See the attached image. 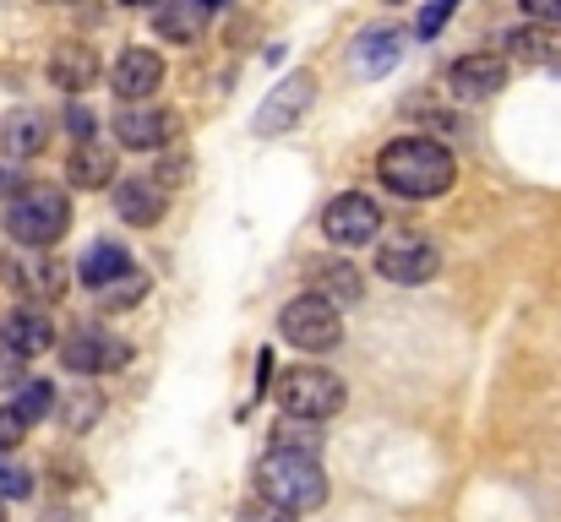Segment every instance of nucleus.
I'll return each instance as SVG.
<instances>
[{
    "mask_svg": "<svg viewBox=\"0 0 561 522\" xmlns=\"http://www.w3.org/2000/svg\"><path fill=\"white\" fill-rule=\"evenodd\" d=\"M110 201H115V218L131 223V229H153L170 207V190L153 179V174H126V179H110Z\"/></svg>",
    "mask_w": 561,
    "mask_h": 522,
    "instance_id": "14",
    "label": "nucleus"
},
{
    "mask_svg": "<svg viewBox=\"0 0 561 522\" xmlns=\"http://www.w3.org/2000/svg\"><path fill=\"white\" fill-rule=\"evenodd\" d=\"M11 414H16V419L33 430L38 419H49V414H55V386H49V381H38V375H33V381H16Z\"/></svg>",
    "mask_w": 561,
    "mask_h": 522,
    "instance_id": "26",
    "label": "nucleus"
},
{
    "mask_svg": "<svg viewBox=\"0 0 561 522\" xmlns=\"http://www.w3.org/2000/svg\"><path fill=\"white\" fill-rule=\"evenodd\" d=\"M350 403V386L344 375L322 370V364H289L278 375V414H295V419H333L344 414Z\"/></svg>",
    "mask_w": 561,
    "mask_h": 522,
    "instance_id": "4",
    "label": "nucleus"
},
{
    "mask_svg": "<svg viewBox=\"0 0 561 522\" xmlns=\"http://www.w3.org/2000/svg\"><path fill=\"white\" fill-rule=\"evenodd\" d=\"M44 142H49V131H44V115H38V109H11V115L0 120V153H5L11 164L38 159Z\"/></svg>",
    "mask_w": 561,
    "mask_h": 522,
    "instance_id": "18",
    "label": "nucleus"
},
{
    "mask_svg": "<svg viewBox=\"0 0 561 522\" xmlns=\"http://www.w3.org/2000/svg\"><path fill=\"white\" fill-rule=\"evenodd\" d=\"M126 267H137V262H131V251H126L121 240H93V245L82 251V262H77V278H82L88 289H99V283L121 278Z\"/></svg>",
    "mask_w": 561,
    "mask_h": 522,
    "instance_id": "21",
    "label": "nucleus"
},
{
    "mask_svg": "<svg viewBox=\"0 0 561 522\" xmlns=\"http://www.w3.org/2000/svg\"><path fill=\"white\" fill-rule=\"evenodd\" d=\"M71 229V196L60 185H16L5 196V234L27 251H49Z\"/></svg>",
    "mask_w": 561,
    "mask_h": 522,
    "instance_id": "3",
    "label": "nucleus"
},
{
    "mask_svg": "<svg viewBox=\"0 0 561 522\" xmlns=\"http://www.w3.org/2000/svg\"><path fill=\"white\" fill-rule=\"evenodd\" d=\"M376 272L398 289H420L442 272V251L425 234H392V240L376 245Z\"/></svg>",
    "mask_w": 561,
    "mask_h": 522,
    "instance_id": "8",
    "label": "nucleus"
},
{
    "mask_svg": "<svg viewBox=\"0 0 561 522\" xmlns=\"http://www.w3.org/2000/svg\"><path fill=\"white\" fill-rule=\"evenodd\" d=\"M164 77H170V71H164V55L148 49V44H131V49H121L115 66H110V93H115L121 104H148V98H159Z\"/></svg>",
    "mask_w": 561,
    "mask_h": 522,
    "instance_id": "12",
    "label": "nucleus"
},
{
    "mask_svg": "<svg viewBox=\"0 0 561 522\" xmlns=\"http://www.w3.org/2000/svg\"><path fill=\"white\" fill-rule=\"evenodd\" d=\"M376 174H381V185H387L392 196H403V201H436V196L453 190L458 159H453L436 137H398V142L381 148Z\"/></svg>",
    "mask_w": 561,
    "mask_h": 522,
    "instance_id": "1",
    "label": "nucleus"
},
{
    "mask_svg": "<svg viewBox=\"0 0 561 522\" xmlns=\"http://www.w3.org/2000/svg\"><path fill=\"white\" fill-rule=\"evenodd\" d=\"M311 104H317V77H311V71H289V77H278V82L267 88V98H262L251 131H256V137H284V131H295V126L306 120Z\"/></svg>",
    "mask_w": 561,
    "mask_h": 522,
    "instance_id": "7",
    "label": "nucleus"
},
{
    "mask_svg": "<svg viewBox=\"0 0 561 522\" xmlns=\"http://www.w3.org/2000/svg\"><path fill=\"white\" fill-rule=\"evenodd\" d=\"M60 364L71 375H110V370H126L131 364V344H121L104 327H71L66 344H60Z\"/></svg>",
    "mask_w": 561,
    "mask_h": 522,
    "instance_id": "10",
    "label": "nucleus"
},
{
    "mask_svg": "<svg viewBox=\"0 0 561 522\" xmlns=\"http://www.w3.org/2000/svg\"><path fill=\"white\" fill-rule=\"evenodd\" d=\"M115 148L110 142H99V137H88V142H77L71 148V159H66V179H71V190H110V179H115Z\"/></svg>",
    "mask_w": 561,
    "mask_h": 522,
    "instance_id": "17",
    "label": "nucleus"
},
{
    "mask_svg": "<svg viewBox=\"0 0 561 522\" xmlns=\"http://www.w3.org/2000/svg\"><path fill=\"white\" fill-rule=\"evenodd\" d=\"M202 5H207V11H218V5H229V0H202Z\"/></svg>",
    "mask_w": 561,
    "mask_h": 522,
    "instance_id": "36",
    "label": "nucleus"
},
{
    "mask_svg": "<svg viewBox=\"0 0 561 522\" xmlns=\"http://www.w3.org/2000/svg\"><path fill=\"white\" fill-rule=\"evenodd\" d=\"M0 272H5V283L27 300V305H55L60 294H66V283H71V267L60 262V256H49V251H11L5 262H0Z\"/></svg>",
    "mask_w": 561,
    "mask_h": 522,
    "instance_id": "6",
    "label": "nucleus"
},
{
    "mask_svg": "<svg viewBox=\"0 0 561 522\" xmlns=\"http://www.w3.org/2000/svg\"><path fill=\"white\" fill-rule=\"evenodd\" d=\"M557 55V38H551V27L540 22V27H507L502 33V60H529V66H546Z\"/></svg>",
    "mask_w": 561,
    "mask_h": 522,
    "instance_id": "23",
    "label": "nucleus"
},
{
    "mask_svg": "<svg viewBox=\"0 0 561 522\" xmlns=\"http://www.w3.org/2000/svg\"><path fill=\"white\" fill-rule=\"evenodd\" d=\"M234 522H295V512H284V507H267V501H256V507H240V518Z\"/></svg>",
    "mask_w": 561,
    "mask_h": 522,
    "instance_id": "33",
    "label": "nucleus"
},
{
    "mask_svg": "<svg viewBox=\"0 0 561 522\" xmlns=\"http://www.w3.org/2000/svg\"><path fill=\"white\" fill-rule=\"evenodd\" d=\"M529 11V22H546V27H561V0H518Z\"/></svg>",
    "mask_w": 561,
    "mask_h": 522,
    "instance_id": "32",
    "label": "nucleus"
},
{
    "mask_svg": "<svg viewBox=\"0 0 561 522\" xmlns=\"http://www.w3.org/2000/svg\"><path fill=\"white\" fill-rule=\"evenodd\" d=\"M0 348L11 353V359H38V353H49L55 348V322L44 316V311H11L5 322H0Z\"/></svg>",
    "mask_w": 561,
    "mask_h": 522,
    "instance_id": "15",
    "label": "nucleus"
},
{
    "mask_svg": "<svg viewBox=\"0 0 561 522\" xmlns=\"http://www.w3.org/2000/svg\"><path fill=\"white\" fill-rule=\"evenodd\" d=\"M306 289H311V294H322V300H333L339 311H344V305H360V294H366L360 272H355L350 262H339V256L306 262Z\"/></svg>",
    "mask_w": 561,
    "mask_h": 522,
    "instance_id": "16",
    "label": "nucleus"
},
{
    "mask_svg": "<svg viewBox=\"0 0 561 522\" xmlns=\"http://www.w3.org/2000/svg\"><path fill=\"white\" fill-rule=\"evenodd\" d=\"M66 137H71V142L99 137V120H93V109H88V104H66Z\"/></svg>",
    "mask_w": 561,
    "mask_h": 522,
    "instance_id": "30",
    "label": "nucleus"
},
{
    "mask_svg": "<svg viewBox=\"0 0 561 522\" xmlns=\"http://www.w3.org/2000/svg\"><path fill=\"white\" fill-rule=\"evenodd\" d=\"M256 501L267 507H284L295 518L328 507V474L311 452H284V446H267L256 457Z\"/></svg>",
    "mask_w": 561,
    "mask_h": 522,
    "instance_id": "2",
    "label": "nucleus"
},
{
    "mask_svg": "<svg viewBox=\"0 0 561 522\" xmlns=\"http://www.w3.org/2000/svg\"><path fill=\"white\" fill-rule=\"evenodd\" d=\"M273 446H284V452H322V419H295V414H278V425H273Z\"/></svg>",
    "mask_w": 561,
    "mask_h": 522,
    "instance_id": "27",
    "label": "nucleus"
},
{
    "mask_svg": "<svg viewBox=\"0 0 561 522\" xmlns=\"http://www.w3.org/2000/svg\"><path fill=\"white\" fill-rule=\"evenodd\" d=\"M458 11V0H425V11H420V22H414V33L420 38H436L442 33V22Z\"/></svg>",
    "mask_w": 561,
    "mask_h": 522,
    "instance_id": "29",
    "label": "nucleus"
},
{
    "mask_svg": "<svg viewBox=\"0 0 561 522\" xmlns=\"http://www.w3.org/2000/svg\"><path fill=\"white\" fill-rule=\"evenodd\" d=\"M16 185H22V174H16V164H11V159H0V201H5V196H11Z\"/></svg>",
    "mask_w": 561,
    "mask_h": 522,
    "instance_id": "35",
    "label": "nucleus"
},
{
    "mask_svg": "<svg viewBox=\"0 0 561 522\" xmlns=\"http://www.w3.org/2000/svg\"><path fill=\"white\" fill-rule=\"evenodd\" d=\"M278 333L289 338V348H306V353H328V348L344 344V311L322 294H295L284 311H278Z\"/></svg>",
    "mask_w": 561,
    "mask_h": 522,
    "instance_id": "5",
    "label": "nucleus"
},
{
    "mask_svg": "<svg viewBox=\"0 0 561 522\" xmlns=\"http://www.w3.org/2000/svg\"><path fill=\"white\" fill-rule=\"evenodd\" d=\"M121 5H159V0H121Z\"/></svg>",
    "mask_w": 561,
    "mask_h": 522,
    "instance_id": "37",
    "label": "nucleus"
},
{
    "mask_svg": "<svg viewBox=\"0 0 561 522\" xmlns=\"http://www.w3.org/2000/svg\"><path fill=\"white\" fill-rule=\"evenodd\" d=\"M93 294H99V311H110V316H115V311H131V305L148 300V272H142V267H126L121 278L99 283Z\"/></svg>",
    "mask_w": 561,
    "mask_h": 522,
    "instance_id": "24",
    "label": "nucleus"
},
{
    "mask_svg": "<svg viewBox=\"0 0 561 522\" xmlns=\"http://www.w3.org/2000/svg\"><path fill=\"white\" fill-rule=\"evenodd\" d=\"M22 436H27V425L11 414V408H0V452H11V446H22Z\"/></svg>",
    "mask_w": 561,
    "mask_h": 522,
    "instance_id": "31",
    "label": "nucleus"
},
{
    "mask_svg": "<svg viewBox=\"0 0 561 522\" xmlns=\"http://www.w3.org/2000/svg\"><path fill=\"white\" fill-rule=\"evenodd\" d=\"M322 234L339 245V251H360L381 234V207H376L366 190H344L322 207Z\"/></svg>",
    "mask_w": 561,
    "mask_h": 522,
    "instance_id": "9",
    "label": "nucleus"
},
{
    "mask_svg": "<svg viewBox=\"0 0 561 522\" xmlns=\"http://www.w3.org/2000/svg\"><path fill=\"white\" fill-rule=\"evenodd\" d=\"M153 179H159V185H181V179H186V159H170V164H159V170H153Z\"/></svg>",
    "mask_w": 561,
    "mask_h": 522,
    "instance_id": "34",
    "label": "nucleus"
},
{
    "mask_svg": "<svg viewBox=\"0 0 561 522\" xmlns=\"http://www.w3.org/2000/svg\"><path fill=\"white\" fill-rule=\"evenodd\" d=\"M55 408H60V425H66L71 436H88V430H93V419L104 414V392H93V386H77V392L55 397Z\"/></svg>",
    "mask_w": 561,
    "mask_h": 522,
    "instance_id": "25",
    "label": "nucleus"
},
{
    "mask_svg": "<svg viewBox=\"0 0 561 522\" xmlns=\"http://www.w3.org/2000/svg\"><path fill=\"white\" fill-rule=\"evenodd\" d=\"M398 55H403V38H398L392 27H371V33H360V44H355L360 77H387V71L398 66Z\"/></svg>",
    "mask_w": 561,
    "mask_h": 522,
    "instance_id": "22",
    "label": "nucleus"
},
{
    "mask_svg": "<svg viewBox=\"0 0 561 522\" xmlns=\"http://www.w3.org/2000/svg\"><path fill=\"white\" fill-rule=\"evenodd\" d=\"M27 496H33V474L0 452V501H27Z\"/></svg>",
    "mask_w": 561,
    "mask_h": 522,
    "instance_id": "28",
    "label": "nucleus"
},
{
    "mask_svg": "<svg viewBox=\"0 0 561 522\" xmlns=\"http://www.w3.org/2000/svg\"><path fill=\"white\" fill-rule=\"evenodd\" d=\"M207 5L202 0H159L153 5V27H159V38L164 44H196L202 38V27H207Z\"/></svg>",
    "mask_w": 561,
    "mask_h": 522,
    "instance_id": "19",
    "label": "nucleus"
},
{
    "mask_svg": "<svg viewBox=\"0 0 561 522\" xmlns=\"http://www.w3.org/2000/svg\"><path fill=\"white\" fill-rule=\"evenodd\" d=\"M507 88V60L502 55H463V60H453L447 66V93L458 98V104H485V98H496Z\"/></svg>",
    "mask_w": 561,
    "mask_h": 522,
    "instance_id": "13",
    "label": "nucleus"
},
{
    "mask_svg": "<svg viewBox=\"0 0 561 522\" xmlns=\"http://www.w3.org/2000/svg\"><path fill=\"white\" fill-rule=\"evenodd\" d=\"M0 522H5V501H0Z\"/></svg>",
    "mask_w": 561,
    "mask_h": 522,
    "instance_id": "38",
    "label": "nucleus"
},
{
    "mask_svg": "<svg viewBox=\"0 0 561 522\" xmlns=\"http://www.w3.org/2000/svg\"><path fill=\"white\" fill-rule=\"evenodd\" d=\"M175 131H181V120L170 109H159L153 98L115 109V148H126V153H164L175 142Z\"/></svg>",
    "mask_w": 561,
    "mask_h": 522,
    "instance_id": "11",
    "label": "nucleus"
},
{
    "mask_svg": "<svg viewBox=\"0 0 561 522\" xmlns=\"http://www.w3.org/2000/svg\"><path fill=\"white\" fill-rule=\"evenodd\" d=\"M49 82L66 88V93H88V88L99 82V55H93L88 44H60V49L49 55Z\"/></svg>",
    "mask_w": 561,
    "mask_h": 522,
    "instance_id": "20",
    "label": "nucleus"
}]
</instances>
